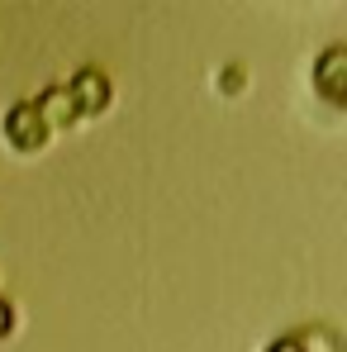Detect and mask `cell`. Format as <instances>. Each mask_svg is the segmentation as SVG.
Returning <instances> with one entry per match:
<instances>
[{"instance_id": "6da1fadb", "label": "cell", "mask_w": 347, "mask_h": 352, "mask_svg": "<svg viewBox=\"0 0 347 352\" xmlns=\"http://www.w3.org/2000/svg\"><path fill=\"white\" fill-rule=\"evenodd\" d=\"M48 138H53V129L43 124V115H38V105H34V100L14 105V110L5 115V143H10L14 153H38Z\"/></svg>"}, {"instance_id": "7a4b0ae2", "label": "cell", "mask_w": 347, "mask_h": 352, "mask_svg": "<svg viewBox=\"0 0 347 352\" xmlns=\"http://www.w3.org/2000/svg\"><path fill=\"white\" fill-rule=\"evenodd\" d=\"M314 91L333 110H347V43H333L324 58L314 62Z\"/></svg>"}, {"instance_id": "3957f363", "label": "cell", "mask_w": 347, "mask_h": 352, "mask_svg": "<svg viewBox=\"0 0 347 352\" xmlns=\"http://www.w3.org/2000/svg\"><path fill=\"white\" fill-rule=\"evenodd\" d=\"M67 96H71V105H76V115H100L105 105H110V81H105V72H96V67H86V72H76L71 76V86H67Z\"/></svg>"}, {"instance_id": "277c9868", "label": "cell", "mask_w": 347, "mask_h": 352, "mask_svg": "<svg viewBox=\"0 0 347 352\" xmlns=\"http://www.w3.org/2000/svg\"><path fill=\"white\" fill-rule=\"evenodd\" d=\"M34 105H38V115H43V124H48V129H71V124L81 119V115H76V105H71V96H67V86L43 91Z\"/></svg>"}, {"instance_id": "5b68a950", "label": "cell", "mask_w": 347, "mask_h": 352, "mask_svg": "<svg viewBox=\"0 0 347 352\" xmlns=\"http://www.w3.org/2000/svg\"><path fill=\"white\" fill-rule=\"evenodd\" d=\"M10 329H14V309H10V305H5V300H0V338H5V333H10Z\"/></svg>"}, {"instance_id": "8992f818", "label": "cell", "mask_w": 347, "mask_h": 352, "mask_svg": "<svg viewBox=\"0 0 347 352\" xmlns=\"http://www.w3.org/2000/svg\"><path fill=\"white\" fill-rule=\"evenodd\" d=\"M238 81H247V76H238V72H224V96H238Z\"/></svg>"}, {"instance_id": "52a82bcc", "label": "cell", "mask_w": 347, "mask_h": 352, "mask_svg": "<svg viewBox=\"0 0 347 352\" xmlns=\"http://www.w3.org/2000/svg\"><path fill=\"white\" fill-rule=\"evenodd\" d=\"M267 352H300V348H295V338H281V343H271Z\"/></svg>"}]
</instances>
